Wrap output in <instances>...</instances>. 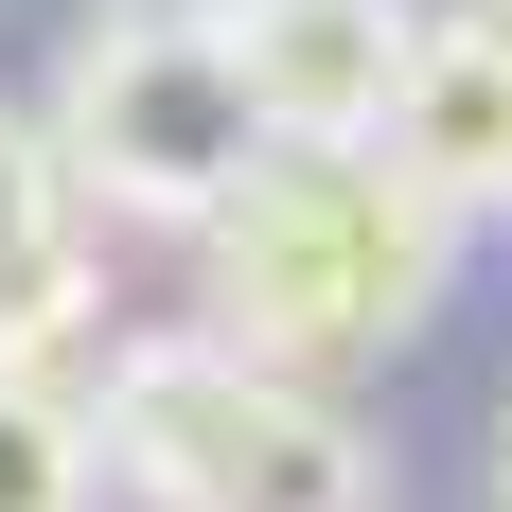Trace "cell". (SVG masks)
<instances>
[{
  "label": "cell",
  "mask_w": 512,
  "mask_h": 512,
  "mask_svg": "<svg viewBox=\"0 0 512 512\" xmlns=\"http://www.w3.org/2000/svg\"><path fill=\"white\" fill-rule=\"evenodd\" d=\"M212 248V318L283 371H354L389 354L424 301H442V248H460V212L424 195L389 142H283L248 195L195 230Z\"/></svg>",
  "instance_id": "obj_1"
},
{
  "label": "cell",
  "mask_w": 512,
  "mask_h": 512,
  "mask_svg": "<svg viewBox=\"0 0 512 512\" xmlns=\"http://www.w3.org/2000/svg\"><path fill=\"white\" fill-rule=\"evenodd\" d=\"M89 407H106L124 495H159V512H389V460H371V424L336 407V371L248 354L230 318L106 354Z\"/></svg>",
  "instance_id": "obj_2"
},
{
  "label": "cell",
  "mask_w": 512,
  "mask_h": 512,
  "mask_svg": "<svg viewBox=\"0 0 512 512\" xmlns=\"http://www.w3.org/2000/svg\"><path fill=\"white\" fill-rule=\"evenodd\" d=\"M53 142L89 177V212H124V230H212V212L283 159V124H265L230 18L106 0L89 36H71V71H53Z\"/></svg>",
  "instance_id": "obj_3"
},
{
  "label": "cell",
  "mask_w": 512,
  "mask_h": 512,
  "mask_svg": "<svg viewBox=\"0 0 512 512\" xmlns=\"http://www.w3.org/2000/svg\"><path fill=\"white\" fill-rule=\"evenodd\" d=\"M230 53H248V89H265L283 142H389L424 18L407 0H230Z\"/></svg>",
  "instance_id": "obj_4"
},
{
  "label": "cell",
  "mask_w": 512,
  "mask_h": 512,
  "mask_svg": "<svg viewBox=\"0 0 512 512\" xmlns=\"http://www.w3.org/2000/svg\"><path fill=\"white\" fill-rule=\"evenodd\" d=\"M389 159H407L442 212H512V36L495 18H424L407 53V106H389Z\"/></svg>",
  "instance_id": "obj_5"
},
{
  "label": "cell",
  "mask_w": 512,
  "mask_h": 512,
  "mask_svg": "<svg viewBox=\"0 0 512 512\" xmlns=\"http://www.w3.org/2000/svg\"><path fill=\"white\" fill-rule=\"evenodd\" d=\"M89 336V177L53 142V106H0V354Z\"/></svg>",
  "instance_id": "obj_6"
},
{
  "label": "cell",
  "mask_w": 512,
  "mask_h": 512,
  "mask_svg": "<svg viewBox=\"0 0 512 512\" xmlns=\"http://www.w3.org/2000/svg\"><path fill=\"white\" fill-rule=\"evenodd\" d=\"M106 407L53 389V354H0V512H89L106 495Z\"/></svg>",
  "instance_id": "obj_7"
},
{
  "label": "cell",
  "mask_w": 512,
  "mask_h": 512,
  "mask_svg": "<svg viewBox=\"0 0 512 512\" xmlns=\"http://www.w3.org/2000/svg\"><path fill=\"white\" fill-rule=\"evenodd\" d=\"M495 512H512V424H495Z\"/></svg>",
  "instance_id": "obj_8"
},
{
  "label": "cell",
  "mask_w": 512,
  "mask_h": 512,
  "mask_svg": "<svg viewBox=\"0 0 512 512\" xmlns=\"http://www.w3.org/2000/svg\"><path fill=\"white\" fill-rule=\"evenodd\" d=\"M177 18H230V0H177Z\"/></svg>",
  "instance_id": "obj_9"
},
{
  "label": "cell",
  "mask_w": 512,
  "mask_h": 512,
  "mask_svg": "<svg viewBox=\"0 0 512 512\" xmlns=\"http://www.w3.org/2000/svg\"><path fill=\"white\" fill-rule=\"evenodd\" d=\"M477 18H495V36H512V0H477Z\"/></svg>",
  "instance_id": "obj_10"
}]
</instances>
